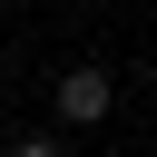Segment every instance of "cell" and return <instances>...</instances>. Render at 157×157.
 I'll return each instance as SVG.
<instances>
[{"mask_svg": "<svg viewBox=\"0 0 157 157\" xmlns=\"http://www.w3.org/2000/svg\"><path fill=\"white\" fill-rule=\"evenodd\" d=\"M108 98H118V88H108V69H69V78H59V128H98V118H108Z\"/></svg>", "mask_w": 157, "mask_h": 157, "instance_id": "6da1fadb", "label": "cell"}]
</instances>
